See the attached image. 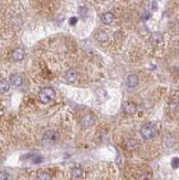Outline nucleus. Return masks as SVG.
<instances>
[{
  "label": "nucleus",
  "instance_id": "f257e3e1",
  "mask_svg": "<svg viewBox=\"0 0 179 180\" xmlns=\"http://www.w3.org/2000/svg\"><path fill=\"white\" fill-rule=\"evenodd\" d=\"M156 135H157V129H156L155 125L145 124L140 128V136L145 140H150V139L155 138Z\"/></svg>",
  "mask_w": 179,
  "mask_h": 180
},
{
  "label": "nucleus",
  "instance_id": "f03ea898",
  "mask_svg": "<svg viewBox=\"0 0 179 180\" xmlns=\"http://www.w3.org/2000/svg\"><path fill=\"white\" fill-rule=\"evenodd\" d=\"M59 141V134L56 130H46L42 136V143L46 146H52Z\"/></svg>",
  "mask_w": 179,
  "mask_h": 180
},
{
  "label": "nucleus",
  "instance_id": "7ed1b4c3",
  "mask_svg": "<svg viewBox=\"0 0 179 180\" xmlns=\"http://www.w3.org/2000/svg\"><path fill=\"white\" fill-rule=\"evenodd\" d=\"M56 91L53 90L52 88H44L40 91L39 93V98L41 101V103L43 104H48L50 101H52L54 97H56Z\"/></svg>",
  "mask_w": 179,
  "mask_h": 180
},
{
  "label": "nucleus",
  "instance_id": "20e7f679",
  "mask_svg": "<svg viewBox=\"0 0 179 180\" xmlns=\"http://www.w3.org/2000/svg\"><path fill=\"white\" fill-rule=\"evenodd\" d=\"M94 122H95V118L92 114H87V115H85V116H83L82 121H81L82 126H84V127L92 126V125L94 124Z\"/></svg>",
  "mask_w": 179,
  "mask_h": 180
},
{
  "label": "nucleus",
  "instance_id": "39448f33",
  "mask_svg": "<svg viewBox=\"0 0 179 180\" xmlns=\"http://www.w3.org/2000/svg\"><path fill=\"white\" fill-rule=\"evenodd\" d=\"M138 84V76L135 75V74H132V75H128L127 78H126V85L128 86V88H136Z\"/></svg>",
  "mask_w": 179,
  "mask_h": 180
},
{
  "label": "nucleus",
  "instance_id": "423d86ee",
  "mask_svg": "<svg viewBox=\"0 0 179 180\" xmlns=\"http://www.w3.org/2000/svg\"><path fill=\"white\" fill-rule=\"evenodd\" d=\"M24 54H26L24 50L22 49V48H18V49H16L15 51H13V53H12V58H13L15 61H21L22 59L24 58Z\"/></svg>",
  "mask_w": 179,
  "mask_h": 180
},
{
  "label": "nucleus",
  "instance_id": "0eeeda50",
  "mask_svg": "<svg viewBox=\"0 0 179 180\" xmlns=\"http://www.w3.org/2000/svg\"><path fill=\"white\" fill-rule=\"evenodd\" d=\"M124 112L126 114H134L136 112V105L133 102H126L124 105Z\"/></svg>",
  "mask_w": 179,
  "mask_h": 180
},
{
  "label": "nucleus",
  "instance_id": "6e6552de",
  "mask_svg": "<svg viewBox=\"0 0 179 180\" xmlns=\"http://www.w3.org/2000/svg\"><path fill=\"white\" fill-rule=\"evenodd\" d=\"M66 81L70 83H74L75 81H76V78H78V72L75 70H69L68 72H66Z\"/></svg>",
  "mask_w": 179,
  "mask_h": 180
},
{
  "label": "nucleus",
  "instance_id": "1a4fd4ad",
  "mask_svg": "<svg viewBox=\"0 0 179 180\" xmlns=\"http://www.w3.org/2000/svg\"><path fill=\"white\" fill-rule=\"evenodd\" d=\"M101 19H102V22L105 23V25H111L114 20V15L112 12H106L102 16Z\"/></svg>",
  "mask_w": 179,
  "mask_h": 180
},
{
  "label": "nucleus",
  "instance_id": "9d476101",
  "mask_svg": "<svg viewBox=\"0 0 179 180\" xmlns=\"http://www.w3.org/2000/svg\"><path fill=\"white\" fill-rule=\"evenodd\" d=\"M150 42H152V44H158L160 43V42L162 41V33H159V32H155V33H152V36H150Z\"/></svg>",
  "mask_w": 179,
  "mask_h": 180
},
{
  "label": "nucleus",
  "instance_id": "9b49d317",
  "mask_svg": "<svg viewBox=\"0 0 179 180\" xmlns=\"http://www.w3.org/2000/svg\"><path fill=\"white\" fill-rule=\"evenodd\" d=\"M22 82H23L22 76L19 75V74H15V75L11 76V84L12 85L20 86V85H22Z\"/></svg>",
  "mask_w": 179,
  "mask_h": 180
},
{
  "label": "nucleus",
  "instance_id": "f8f14e48",
  "mask_svg": "<svg viewBox=\"0 0 179 180\" xmlns=\"http://www.w3.org/2000/svg\"><path fill=\"white\" fill-rule=\"evenodd\" d=\"M95 38H96V40L99 42H106L107 40H109V36H107V33L105 31L97 32L96 36H95Z\"/></svg>",
  "mask_w": 179,
  "mask_h": 180
},
{
  "label": "nucleus",
  "instance_id": "ddd939ff",
  "mask_svg": "<svg viewBox=\"0 0 179 180\" xmlns=\"http://www.w3.org/2000/svg\"><path fill=\"white\" fill-rule=\"evenodd\" d=\"M9 88H10V83L8 82L7 80L0 81V92L6 93V92L9 91Z\"/></svg>",
  "mask_w": 179,
  "mask_h": 180
},
{
  "label": "nucleus",
  "instance_id": "4468645a",
  "mask_svg": "<svg viewBox=\"0 0 179 180\" xmlns=\"http://www.w3.org/2000/svg\"><path fill=\"white\" fill-rule=\"evenodd\" d=\"M83 175V171L82 169H81L80 167H75L73 168V170H72V177L74 178L75 180H79L81 177H82Z\"/></svg>",
  "mask_w": 179,
  "mask_h": 180
},
{
  "label": "nucleus",
  "instance_id": "2eb2a0df",
  "mask_svg": "<svg viewBox=\"0 0 179 180\" xmlns=\"http://www.w3.org/2000/svg\"><path fill=\"white\" fill-rule=\"evenodd\" d=\"M36 180H51V177L49 173H41L38 175V178H36Z\"/></svg>",
  "mask_w": 179,
  "mask_h": 180
},
{
  "label": "nucleus",
  "instance_id": "dca6fc26",
  "mask_svg": "<svg viewBox=\"0 0 179 180\" xmlns=\"http://www.w3.org/2000/svg\"><path fill=\"white\" fill-rule=\"evenodd\" d=\"M0 180H10V176L6 171H0Z\"/></svg>",
  "mask_w": 179,
  "mask_h": 180
},
{
  "label": "nucleus",
  "instance_id": "f3484780",
  "mask_svg": "<svg viewBox=\"0 0 179 180\" xmlns=\"http://www.w3.org/2000/svg\"><path fill=\"white\" fill-rule=\"evenodd\" d=\"M42 160H43V158H42L41 156H34L33 158H32V163H42Z\"/></svg>",
  "mask_w": 179,
  "mask_h": 180
},
{
  "label": "nucleus",
  "instance_id": "a211bd4d",
  "mask_svg": "<svg viewBox=\"0 0 179 180\" xmlns=\"http://www.w3.org/2000/svg\"><path fill=\"white\" fill-rule=\"evenodd\" d=\"M172 167L174 168H178V158L177 157H175L174 159H172Z\"/></svg>",
  "mask_w": 179,
  "mask_h": 180
},
{
  "label": "nucleus",
  "instance_id": "6ab92c4d",
  "mask_svg": "<svg viewBox=\"0 0 179 180\" xmlns=\"http://www.w3.org/2000/svg\"><path fill=\"white\" fill-rule=\"evenodd\" d=\"M76 22H78V19H76V18L75 17H73V18H71V20H70V23L71 25H75V23H76Z\"/></svg>",
  "mask_w": 179,
  "mask_h": 180
}]
</instances>
